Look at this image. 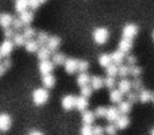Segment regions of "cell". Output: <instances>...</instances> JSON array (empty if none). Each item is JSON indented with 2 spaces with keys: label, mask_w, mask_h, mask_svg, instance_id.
<instances>
[{
  "label": "cell",
  "mask_w": 154,
  "mask_h": 135,
  "mask_svg": "<svg viewBox=\"0 0 154 135\" xmlns=\"http://www.w3.org/2000/svg\"><path fill=\"white\" fill-rule=\"evenodd\" d=\"M49 100V92L46 88H38L32 92V101L35 106H43Z\"/></svg>",
  "instance_id": "1"
},
{
  "label": "cell",
  "mask_w": 154,
  "mask_h": 135,
  "mask_svg": "<svg viewBox=\"0 0 154 135\" xmlns=\"http://www.w3.org/2000/svg\"><path fill=\"white\" fill-rule=\"evenodd\" d=\"M109 38V32L107 29H104V27H99V29H96L95 31H93V41H95L97 45H103V43H106L107 41H108Z\"/></svg>",
  "instance_id": "2"
},
{
  "label": "cell",
  "mask_w": 154,
  "mask_h": 135,
  "mask_svg": "<svg viewBox=\"0 0 154 135\" xmlns=\"http://www.w3.org/2000/svg\"><path fill=\"white\" fill-rule=\"evenodd\" d=\"M137 34H138V26H135L133 23L126 24L122 30L123 38H127V39H133L134 37H137Z\"/></svg>",
  "instance_id": "3"
},
{
  "label": "cell",
  "mask_w": 154,
  "mask_h": 135,
  "mask_svg": "<svg viewBox=\"0 0 154 135\" xmlns=\"http://www.w3.org/2000/svg\"><path fill=\"white\" fill-rule=\"evenodd\" d=\"M64 66H65V72L68 74H73L79 70V60L76 58H68L65 60L64 62Z\"/></svg>",
  "instance_id": "4"
},
{
  "label": "cell",
  "mask_w": 154,
  "mask_h": 135,
  "mask_svg": "<svg viewBox=\"0 0 154 135\" xmlns=\"http://www.w3.org/2000/svg\"><path fill=\"white\" fill-rule=\"evenodd\" d=\"M53 69H54L53 61H49V60H43V61H41L39 72H41V74H42V76H45V74H51Z\"/></svg>",
  "instance_id": "5"
},
{
  "label": "cell",
  "mask_w": 154,
  "mask_h": 135,
  "mask_svg": "<svg viewBox=\"0 0 154 135\" xmlns=\"http://www.w3.org/2000/svg\"><path fill=\"white\" fill-rule=\"evenodd\" d=\"M14 46H15V45H14L12 41L5 39L4 42L0 45V53H2V56H3V57H8L11 53H12Z\"/></svg>",
  "instance_id": "6"
},
{
  "label": "cell",
  "mask_w": 154,
  "mask_h": 135,
  "mask_svg": "<svg viewBox=\"0 0 154 135\" xmlns=\"http://www.w3.org/2000/svg\"><path fill=\"white\" fill-rule=\"evenodd\" d=\"M75 103H76V97L72 95H66L62 97L61 100V106L64 109H66V111H70V109L75 108Z\"/></svg>",
  "instance_id": "7"
},
{
  "label": "cell",
  "mask_w": 154,
  "mask_h": 135,
  "mask_svg": "<svg viewBox=\"0 0 154 135\" xmlns=\"http://www.w3.org/2000/svg\"><path fill=\"white\" fill-rule=\"evenodd\" d=\"M120 116V112L116 107H109L107 108V112H106V119L108 120L109 123H115L116 119Z\"/></svg>",
  "instance_id": "8"
},
{
  "label": "cell",
  "mask_w": 154,
  "mask_h": 135,
  "mask_svg": "<svg viewBox=\"0 0 154 135\" xmlns=\"http://www.w3.org/2000/svg\"><path fill=\"white\" fill-rule=\"evenodd\" d=\"M12 124L10 115L7 114H0V131H8Z\"/></svg>",
  "instance_id": "9"
},
{
  "label": "cell",
  "mask_w": 154,
  "mask_h": 135,
  "mask_svg": "<svg viewBox=\"0 0 154 135\" xmlns=\"http://www.w3.org/2000/svg\"><path fill=\"white\" fill-rule=\"evenodd\" d=\"M60 45H61V39H60L58 37H56V35H53V37H49V39H48V42H46L45 46L50 51H54L60 48Z\"/></svg>",
  "instance_id": "10"
},
{
  "label": "cell",
  "mask_w": 154,
  "mask_h": 135,
  "mask_svg": "<svg viewBox=\"0 0 154 135\" xmlns=\"http://www.w3.org/2000/svg\"><path fill=\"white\" fill-rule=\"evenodd\" d=\"M115 126H116L118 130H125V128H127L130 126V118L127 115H122V116H119L116 119Z\"/></svg>",
  "instance_id": "11"
},
{
  "label": "cell",
  "mask_w": 154,
  "mask_h": 135,
  "mask_svg": "<svg viewBox=\"0 0 154 135\" xmlns=\"http://www.w3.org/2000/svg\"><path fill=\"white\" fill-rule=\"evenodd\" d=\"M133 49V39H127V38H122L119 42V50L123 53H128Z\"/></svg>",
  "instance_id": "12"
},
{
  "label": "cell",
  "mask_w": 154,
  "mask_h": 135,
  "mask_svg": "<svg viewBox=\"0 0 154 135\" xmlns=\"http://www.w3.org/2000/svg\"><path fill=\"white\" fill-rule=\"evenodd\" d=\"M75 108H77L80 112H84L88 108V99L84 96H79L76 97V103H75Z\"/></svg>",
  "instance_id": "13"
},
{
  "label": "cell",
  "mask_w": 154,
  "mask_h": 135,
  "mask_svg": "<svg viewBox=\"0 0 154 135\" xmlns=\"http://www.w3.org/2000/svg\"><path fill=\"white\" fill-rule=\"evenodd\" d=\"M24 48L29 53H37L38 49H39V43L37 42V39H27L24 43Z\"/></svg>",
  "instance_id": "14"
},
{
  "label": "cell",
  "mask_w": 154,
  "mask_h": 135,
  "mask_svg": "<svg viewBox=\"0 0 154 135\" xmlns=\"http://www.w3.org/2000/svg\"><path fill=\"white\" fill-rule=\"evenodd\" d=\"M118 89H119L123 95H127V93L131 91V82L126 78H122L119 81V84H118Z\"/></svg>",
  "instance_id": "15"
},
{
  "label": "cell",
  "mask_w": 154,
  "mask_h": 135,
  "mask_svg": "<svg viewBox=\"0 0 154 135\" xmlns=\"http://www.w3.org/2000/svg\"><path fill=\"white\" fill-rule=\"evenodd\" d=\"M89 85L92 87V89H95V91L101 89L103 85H104V80L101 78V77H99V76H93V77H91Z\"/></svg>",
  "instance_id": "16"
},
{
  "label": "cell",
  "mask_w": 154,
  "mask_h": 135,
  "mask_svg": "<svg viewBox=\"0 0 154 135\" xmlns=\"http://www.w3.org/2000/svg\"><path fill=\"white\" fill-rule=\"evenodd\" d=\"M111 58H112V64L122 65L123 61H125V53H123V51H120L119 49H118L116 51H114V53L111 54Z\"/></svg>",
  "instance_id": "17"
},
{
  "label": "cell",
  "mask_w": 154,
  "mask_h": 135,
  "mask_svg": "<svg viewBox=\"0 0 154 135\" xmlns=\"http://www.w3.org/2000/svg\"><path fill=\"white\" fill-rule=\"evenodd\" d=\"M152 97H153V93L150 92V91L147 89H141V92H139L138 95V101H141V103H149V101H152Z\"/></svg>",
  "instance_id": "18"
},
{
  "label": "cell",
  "mask_w": 154,
  "mask_h": 135,
  "mask_svg": "<svg viewBox=\"0 0 154 135\" xmlns=\"http://www.w3.org/2000/svg\"><path fill=\"white\" fill-rule=\"evenodd\" d=\"M95 118H96L95 114H93L92 111H88V109H85L81 115V120L84 124H92V123L95 122Z\"/></svg>",
  "instance_id": "19"
},
{
  "label": "cell",
  "mask_w": 154,
  "mask_h": 135,
  "mask_svg": "<svg viewBox=\"0 0 154 135\" xmlns=\"http://www.w3.org/2000/svg\"><path fill=\"white\" fill-rule=\"evenodd\" d=\"M12 15H10V14H2L0 15V26L3 27V29H5V27H10L11 24H12Z\"/></svg>",
  "instance_id": "20"
},
{
  "label": "cell",
  "mask_w": 154,
  "mask_h": 135,
  "mask_svg": "<svg viewBox=\"0 0 154 135\" xmlns=\"http://www.w3.org/2000/svg\"><path fill=\"white\" fill-rule=\"evenodd\" d=\"M19 19L22 20L23 24H27V26H29V24L34 20V12H32V11H24V12L20 14V18Z\"/></svg>",
  "instance_id": "21"
},
{
  "label": "cell",
  "mask_w": 154,
  "mask_h": 135,
  "mask_svg": "<svg viewBox=\"0 0 154 135\" xmlns=\"http://www.w3.org/2000/svg\"><path fill=\"white\" fill-rule=\"evenodd\" d=\"M109 100H111L112 103L119 104L120 101L123 100V93L120 92L119 89H111V92H109Z\"/></svg>",
  "instance_id": "22"
},
{
  "label": "cell",
  "mask_w": 154,
  "mask_h": 135,
  "mask_svg": "<svg viewBox=\"0 0 154 135\" xmlns=\"http://www.w3.org/2000/svg\"><path fill=\"white\" fill-rule=\"evenodd\" d=\"M91 81V77L89 74L87 73V72H81V73L79 74V77H77V85L79 87H84V85H88Z\"/></svg>",
  "instance_id": "23"
},
{
  "label": "cell",
  "mask_w": 154,
  "mask_h": 135,
  "mask_svg": "<svg viewBox=\"0 0 154 135\" xmlns=\"http://www.w3.org/2000/svg\"><path fill=\"white\" fill-rule=\"evenodd\" d=\"M42 84L45 88H53L56 85V77L51 74H45L42 77Z\"/></svg>",
  "instance_id": "24"
},
{
  "label": "cell",
  "mask_w": 154,
  "mask_h": 135,
  "mask_svg": "<svg viewBox=\"0 0 154 135\" xmlns=\"http://www.w3.org/2000/svg\"><path fill=\"white\" fill-rule=\"evenodd\" d=\"M27 8H29V0H16L15 2V10L19 14L27 11Z\"/></svg>",
  "instance_id": "25"
},
{
  "label": "cell",
  "mask_w": 154,
  "mask_h": 135,
  "mask_svg": "<svg viewBox=\"0 0 154 135\" xmlns=\"http://www.w3.org/2000/svg\"><path fill=\"white\" fill-rule=\"evenodd\" d=\"M50 53H51V51L49 50L46 46H42V48L38 49L37 56H38V58H39L41 61H43V60H49V57H50Z\"/></svg>",
  "instance_id": "26"
},
{
  "label": "cell",
  "mask_w": 154,
  "mask_h": 135,
  "mask_svg": "<svg viewBox=\"0 0 154 135\" xmlns=\"http://www.w3.org/2000/svg\"><path fill=\"white\" fill-rule=\"evenodd\" d=\"M99 64H100L101 68H107L108 65L112 64V58H111V54H101L99 57Z\"/></svg>",
  "instance_id": "27"
},
{
  "label": "cell",
  "mask_w": 154,
  "mask_h": 135,
  "mask_svg": "<svg viewBox=\"0 0 154 135\" xmlns=\"http://www.w3.org/2000/svg\"><path fill=\"white\" fill-rule=\"evenodd\" d=\"M118 109H119V112L120 114H123V115H127L128 112L131 111V103H128L127 100L126 101H120L119 103V106H118Z\"/></svg>",
  "instance_id": "28"
},
{
  "label": "cell",
  "mask_w": 154,
  "mask_h": 135,
  "mask_svg": "<svg viewBox=\"0 0 154 135\" xmlns=\"http://www.w3.org/2000/svg\"><path fill=\"white\" fill-rule=\"evenodd\" d=\"M128 74H130V66L128 65H118V76L125 78Z\"/></svg>",
  "instance_id": "29"
},
{
  "label": "cell",
  "mask_w": 154,
  "mask_h": 135,
  "mask_svg": "<svg viewBox=\"0 0 154 135\" xmlns=\"http://www.w3.org/2000/svg\"><path fill=\"white\" fill-rule=\"evenodd\" d=\"M48 39H49L48 32H45V31L37 32V42L39 43V46H45L46 42H48Z\"/></svg>",
  "instance_id": "30"
},
{
  "label": "cell",
  "mask_w": 154,
  "mask_h": 135,
  "mask_svg": "<svg viewBox=\"0 0 154 135\" xmlns=\"http://www.w3.org/2000/svg\"><path fill=\"white\" fill-rule=\"evenodd\" d=\"M26 41L27 39L24 38L23 34H15L12 37V42H14V45H16V46H24Z\"/></svg>",
  "instance_id": "31"
},
{
  "label": "cell",
  "mask_w": 154,
  "mask_h": 135,
  "mask_svg": "<svg viewBox=\"0 0 154 135\" xmlns=\"http://www.w3.org/2000/svg\"><path fill=\"white\" fill-rule=\"evenodd\" d=\"M23 35H24V38H26V39H32V38L37 35V31H35V29L27 26L26 29L23 30Z\"/></svg>",
  "instance_id": "32"
},
{
  "label": "cell",
  "mask_w": 154,
  "mask_h": 135,
  "mask_svg": "<svg viewBox=\"0 0 154 135\" xmlns=\"http://www.w3.org/2000/svg\"><path fill=\"white\" fill-rule=\"evenodd\" d=\"M106 73H107V76H108V77L118 76V65H115V64L108 65V66L106 68Z\"/></svg>",
  "instance_id": "33"
},
{
  "label": "cell",
  "mask_w": 154,
  "mask_h": 135,
  "mask_svg": "<svg viewBox=\"0 0 154 135\" xmlns=\"http://www.w3.org/2000/svg\"><path fill=\"white\" fill-rule=\"evenodd\" d=\"M65 56L64 54H61V53H56L53 56V64L54 65H64V62H65Z\"/></svg>",
  "instance_id": "34"
},
{
  "label": "cell",
  "mask_w": 154,
  "mask_h": 135,
  "mask_svg": "<svg viewBox=\"0 0 154 135\" xmlns=\"http://www.w3.org/2000/svg\"><path fill=\"white\" fill-rule=\"evenodd\" d=\"M80 91H81V96H84V97H89L91 95H92V92H93V89H92V87H91L89 84L88 85H84V87H80Z\"/></svg>",
  "instance_id": "35"
},
{
  "label": "cell",
  "mask_w": 154,
  "mask_h": 135,
  "mask_svg": "<svg viewBox=\"0 0 154 135\" xmlns=\"http://www.w3.org/2000/svg\"><path fill=\"white\" fill-rule=\"evenodd\" d=\"M131 88H134L135 91L143 89V82H142V80L139 78V77H135V78H134V81L131 82Z\"/></svg>",
  "instance_id": "36"
},
{
  "label": "cell",
  "mask_w": 154,
  "mask_h": 135,
  "mask_svg": "<svg viewBox=\"0 0 154 135\" xmlns=\"http://www.w3.org/2000/svg\"><path fill=\"white\" fill-rule=\"evenodd\" d=\"M130 74L134 76V78H135V77H139L142 74V68L138 66V65H133V66H130Z\"/></svg>",
  "instance_id": "37"
},
{
  "label": "cell",
  "mask_w": 154,
  "mask_h": 135,
  "mask_svg": "<svg viewBox=\"0 0 154 135\" xmlns=\"http://www.w3.org/2000/svg\"><path fill=\"white\" fill-rule=\"evenodd\" d=\"M81 135H93V127L92 124H84L81 127V131H80Z\"/></svg>",
  "instance_id": "38"
},
{
  "label": "cell",
  "mask_w": 154,
  "mask_h": 135,
  "mask_svg": "<svg viewBox=\"0 0 154 135\" xmlns=\"http://www.w3.org/2000/svg\"><path fill=\"white\" fill-rule=\"evenodd\" d=\"M106 112H107V107H97L96 111L93 112L96 118H106Z\"/></svg>",
  "instance_id": "39"
},
{
  "label": "cell",
  "mask_w": 154,
  "mask_h": 135,
  "mask_svg": "<svg viewBox=\"0 0 154 135\" xmlns=\"http://www.w3.org/2000/svg\"><path fill=\"white\" fill-rule=\"evenodd\" d=\"M104 87H107L108 89H114V87H115V77H108V76H107V78H104Z\"/></svg>",
  "instance_id": "40"
},
{
  "label": "cell",
  "mask_w": 154,
  "mask_h": 135,
  "mask_svg": "<svg viewBox=\"0 0 154 135\" xmlns=\"http://www.w3.org/2000/svg\"><path fill=\"white\" fill-rule=\"evenodd\" d=\"M3 34H4L5 39H10V38H12L14 35H15V30L12 29V27H5L4 30H3Z\"/></svg>",
  "instance_id": "41"
},
{
  "label": "cell",
  "mask_w": 154,
  "mask_h": 135,
  "mask_svg": "<svg viewBox=\"0 0 154 135\" xmlns=\"http://www.w3.org/2000/svg\"><path fill=\"white\" fill-rule=\"evenodd\" d=\"M116 130H118L116 126L112 124V123H109L107 127H104V133H107L108 135H115V134H116Z\"/></svg>",
  "instance_id": "42"
},
{
  "label": "cell",
  "mask_w": 154,
  "mask_h": 135,
  "mask_svg": "<svg viewBox=\"0 0 154 135\" xmlns=\"http://www.w3.org/2000/svg\"><path fill=\"white\" fill-rule=\"evenodd\" d=\"M11 27H12L15 31H19V30L23 27V23H22V20H20L19 18H18V19H14V20H12V24H11Z\"/></svg>",
  "instance_id": "43"
},
{
  "label": "cell",
  "mask_w": 154,
  "mask_h": 135,
  "mask_svg": "<svg viewBox=\"0 0 154 135\" xmlns=\"http://www.w3.org/2000/svg\"><path fill=\"white\" fill-rule=\"evenodd\" d=\"M10 66H11V61H10V60H5L4 62H0V76H2V74L4 73V72L7 70Z\"/></svg>",
  "instance_id": "44"
},
{
  "label": "cell",
  "mask_w": 154,
  "mask_h": 135,
  "mask_svg": "<svg viewBox=\"0 0 154 135\" xmlns=\"http://www.w3.org/2000/svg\"><path fill=\"white\" fill-rule=\"evenodd\" d=\"M127 101L128 103H131V104H134L135 101H138V95H137L135 92H128L127 93Z\"/></svg>",
  "instance_id": "45"
},
{
  "label": "cell",
  "mask_w": 154,
  "mask_h": 135,
  "mask_svg": "<svg viewBox=\"0 0 154 135\" xmlns=\"http://www.w3.org/2000/svg\"><path fill=\"white\" fill-rule=\"evenodd\" d=\"M88 68H89L88 61H79V70H80V73H81V72H87Z\"/></svg>",
  "instance_id": "46"
},
{
  "label": "cell",
  "mask_w": 154,
  "mask_h": 135,
  "mask_svg": "<svg viewBox=\"0 0 154 135\" xmlns=\"http://www.w3.org/2000/svg\"><path fill=\"white\" fill-rule=\"evenodd\" d=\"M41 5V3L38 2V0H29V8H31L32 11L34 10H38Z\"/></svg>",
  "instance_id": "47"
},
{
  "label": "cell",
  "mask_w": 154,
  "mask_h": 135,
  "mask_svg": "<svg viewBox=\"0 0 154 135\" xmlns=\"http://www.w3.org/2000/svg\"><path fill=\"white\" fill-rule=\"evenodd\" d=\"M126 61H127V64L126 65H128V66H133V65L137 64V58L134 56H128L127 58H126Z\"/></svg>",
  "instance_id": "48"
},
{
  "label": "cell",
  "mask_w": 154,
  "mask_h": 135,
  "mask_svg": "<svg viewBox=\"0 0 154 135\" xmlns=\"http://www.w3.org/2000/svg\"><path fill=\"white\" fill-rule=\"evenodd\" d=\"M104 134V128L101 126H96L93 127V135H103Z\"/></svg>",
  "instance_id": "49"
},
{
  "label": "cell",
  "mask_w": 154,
  "mask_h": 135,
  "mask_svg": "<svg viewBox=\"0 0 154 135\" xmlns=\"http://www.w3.org/2000/svg\"><path fill=\"white\" fill-rule=\"evenodd\" d=\"M29 135H43V134L41 133V131H37V130H35V131H31V133H30Z\"/></svg>",
  "instance_id": "50"
},
{
  "label": "cell",
  "mask_w": 154,
  "mask_h": 135,
  "mask_svg": "<svg viewBox=\"0 0 154 135\" xmlns=\"http://www.w3.org/2000/svg\"><path fill=\"white\" fill-rule=\"evenodd\" d=\"M150 135H154V128H152V131H150Z\"/></svg>",
  "instance_id": "51"
},
{
  "label": "cell",
  "mask_w": 154,
  "mask_h": 135,
  "mask_svg": "<svg viewBox=\"0 0 154 135\" xmlns=\"http://www.w3.org/2000/svg\"><path fill=\"white\" fill-rule=\"evenodd\" d=\"M38 2H39V3H41V4H42V3H45V2H46V0H38Z\"/></svg>",
  "instance_id": "52"
},
{
  "label": "cell",
  "mask_w": 154,
  "mask_h": 135,
  "mask_svg": "<svg viewBox=\"0 0 154 135\" xmlns=\"http://www.w3.org/2000/svg\"><path fill=\"white\" fill-rule=\"evenodd\" d=\"M152 100H153V103H154V95H153V97H152Z\"/></svg>",
  "instance_id": "53"
},
{
  "label": "cell",
  "mask_w": 154,
  "mask_h": 135,
  "mask_svg": "<svg viewBox=\"0 0 154 135\" xmlns=\"http://www.w3.org/2000/svg\"><path fill=\"white\" fill-rule=\"evenodd\" d=\"M153 41H154V31H153Z\"/></svg>",
  "instance_id": "54"
},
{
  "label": "cell",
  "mask_w": 154,
  "mask_h": 135,
  "mask_svg": "<svg viewBox=\"0 0 154 135\" xmlns=\"http://www.w3.org/2000/svg\"><path fill=\"white\" fill-rule=\"evenodd\" d=\"M2 57H3V56H2V53H0V58H2Z\"/></svg>",
  "instance_id": "55"
}]
</instances>
